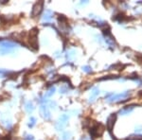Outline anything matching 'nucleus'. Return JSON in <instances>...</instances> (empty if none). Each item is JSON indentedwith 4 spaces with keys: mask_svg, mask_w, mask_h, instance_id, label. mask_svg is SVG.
Wrapping results in <instances>:
<instances>
[{
    "mask_svg": "<svg viewBox=\"0 0 142 140\" xmlns=\"http://www.w3.org/2000/svg\"><path fill=\"white\" fill-rule=\"evenodd\" d=\"M38 33L39 29L37 27H33L31 30L28 32V37H27V42L29 47H31L32 49L37 50L39 48V44H38Z\"/></svg>",
    "mask_w": 142,
    "mask_h": 140,
    "instance_id": "f257e3e1",
    "label": "nucleus"
},
{
    "mask_svg": "<svg viewBox=\"0 0 142 140\" xmlns=\"http://www.w3.org/2000/svg\"><path fill=\"white\" fill-rule=\"evenodd\" d=\"M131 91H124L122 93L119 94H108L106 97L107 100L113 102V101H121V100H127L128 97H130Z\"/></svg>",
    "mask_w": 142,
    "mask_h": 140,
    "instance_id": "f03ea898",
    "label": "nucleus"
},
{
    "mask_svg": "<svg viewBox=\"0 0 142 140\" xmlns=\"http://www.w3.org/2000/svg\"><path fill=\"white\" fill-rule=\"evenodd\" d=\"M16 48V45L11 42H0V55L12 53L13 51H15Z\"/></svg>",
    "mask_w": 142,
    "mask_h": 140,
    "instance_id": "7ed1b4c3",
    "label": "nucleus"
},
{
    "mask_svg": "<svg viewBox=\"0 0 142 140\" xmlns=\"http://www.w3.org/2000/svg\"><path fill=\"white\" fill-rule=\"evenodd\" d=\"M104 126L102 124H99V123H96V124L90 128V133L91 136L93 138H98L99 136L102 135L103 132H104Z\"/></svg>",
    "mask_w": 142,
    "mask_h": 140,
    "instance_id": "20e7f679",
    "label": "nucleus"
},
{
    "mask_svg": "<svg viewBox=\"0 0 142 140\" xmlns=\"http://www.w3.org/2000/svg\"><path fill=\"white\" fill-rule=\"evenodd\" d=\"M43 5H44L43 1H38V2H36L35 4L33 5L32 12H31L32 17H36V16H38L41 13L42 10H43Z\"/></svg>",
    "mask_w": 142,
    "mask_h": 140,
    "instance_id": "39448f33",
    "label": "nucleus"
},
{
    "mask_svg": "<svg viewBox=\"0 0 142 140\" xmlns=\"http://www.w3.org/2000/svg\"><path fill=\"white\" fill-rule=\"evenodd\" d=\"M67 121H68V116H66V115L61 116V117L59 118V120L57 121V123H56V129H57L58 131L63 130V129L66 126Z\"/></svg>",
    "mask_w": 142,
    "mask_h": 140,
    "instance_id": "423d86ee",
    "label": "nucleus"
},
{
    "mask_svg": "<svg viewBox=\"0 0 142 140\" xmlns=\"http://www.w3.org/2000/svg\"><path fill=\"white\" fill-rule=\"evenodd\" d=\"M40 113H41V115L44 117V118H46V119H49V118L51 117L49 108H48V106L46 104H43L41 106V108H40Z\"/></svg>",
    "mask_w": 142,
    "mask_h": 140,
    "instance_id": "0eeeda50",
    "label": "nucleus"
},
{
    "mask_svg": "<svg viewBox=\"0 0 142 140\" xmlns=\"http://www.w3.org/2000/svg\"><path fill=\"white\" fill-rule=\"evenodd\" d=\"M116 118H117L116 114H112L110 117H108V119H107L106 127H107V129H108V131H109V132H112V129H113V127H114V125H115Z\"/></svg>",
    "mask_w": 142,
    "mask_h": 140,
    "instance_id": "6e6552de",
    "label": "nucleus"
},
{
    "mask_svg": "<svg viewBox=\"0 0 142 140\" xmlns=\"http://www.w3.org/2000/svg\"><path fill=\"white\" fill-rule=\"evenodd\" d=\"M134 106L135 105H128L126 107H123L122 109L119 111V114L122 115V116H125V115H129V114L134 110Z\"/></svg>",
    "mask_w": 142,
    "mask_h": 140,
    "instance_id": "1a4fd4ad",
    "label": "nucleus"
},
{
    "mask_svg": "<svg viewBox=\"0 0 142 140\" xmlns=\"http://www.w3.org/2000/svg\"><path fill=\"white\" fill-rule=\"evenodd\" d=\"M99 89L98 87H95L94 89H93V91L91 92V96L89 97V102H93L97 98V97L99 96Z\"/></svg>",
    "mask_w": 142,
    "mask_h": 140,
    "instance_id": "9d476101",
    "label": "nucleus"
},
{
    "mask_svg": "<svg viewBox=\"0 0 142 140\" xmlns=\"http://www.w3.org/2000/svg\"><path fill=\"white\" fill-rule=\"evenodd\" d=\"M25 108H26V111L28 112V113H31L32 111L34 110V107H33V104H32L30 101H28L26 105H25Z\"/></svg>",
    "mask_w": 142,
    "mask_h": 140,
    "instance_id": "9b49d317",
    "label": "nucleus"
},
{
    "mask_svg": "<svg viewBox=\"0 0 142 140\" xmlns=\"http://www.w3.org/2000/svg\"><path fill=\"white\" fill-rule=\"evenodd\" d=\"M51 18H52V12L50 11H47L46 13L44 14L43 19L45 21H49V20H51Z\"/></svg>",
    "mask_w": 142,
    "mask_h": 140,
    "instance_id": "f8f14e48",
    "label": "nucleus"
},
{
    "mask_svg": "<svg viewBox=\"0 0 142 140\" xmlns=\"http://www.w3.org/2000/svg\"><path fill=\"white\" fill-rule=\"evenodd\" d=\"M126 140H142V136L138 135V134H136V135H131Z\"/></svg>",
    "mask_w": 142,
    "mask_h": 140,
    "instance_id": "ddd939ff",
    "label": "nucleus"
},
{
    "mask_svg": "<svg viewBox=\"0 0 142 140\" xmlns=\"http://www.w3.org/2000/svg\"><path fill=\"white\" fill-rule=\"evenodd\" d=\"M54 93H55V88H54V87H51V88H50V89H49V90H48V91L47 92L46 96H47V97H51V96H52V95H53ZM46 96H45V97H46Z\"/></svg>",
    "mask_w": 142,
    "mask_h": 140,
    "instance_id": "4468645a",
    "label": "nucleus"
},
{
    "mask_svg": "<svg viewBox=\"0 0 142 140\" xmlns=\"http://www.w3.org/2000/svg\"><path fill=\"white\" fill-rule=\"evenodd\" d=\"M69 138H70V132H65L62 136V140H69Z\"/></svg>",
    "mask_w": 142,
    "mask_h": 140,
    "instance_id": "2eb2a0df",
    "label": "nucleus"
},
{
    "mask_svg": "<svg viewBox=\"0 0 142 140\" xmlns=\"http://www.w3.org/2000/svg\"><path fill=\"white\" fill-rule=\"evenodd\" d=\"M36 123V119L34 118V117H30V119H29V124H28V126L31 128V127H33L34 125H35Z\"/></svg>",
    "mask_w": 142,
    "mask_h": 140,
    "instance_id": "dca6fc26",
    "label": "nucleus"
},
{
    "mask_svg": "<svg viewBox=\"0 0 142 140\" xmlns=\"http://www.w3.org/2000/svg\"><path fill=\"white\" fill-rule=\"evenodd\" d=\"M135 58H136V60L138 61L139 63H142V55L140 53H136L135 54Z\"/></svg>",
    "mask_w": 142,
    "mask_h": 140,
    "instance_id": "f3484780",
    "label": "nucleus"
},
{
    "mask_svg": "<svg viewBox=\"0 0 142 140\" xmlns=\"http://www.w3.org/2000/svg\"><path fill=\"white\" fill-rule=\"evenodd\" d=\"M83 71H85V72H91V71H92L90 66H84V67H83Z\"/></svg>",
    "mask_w": 142,
    "mask_h": 140,
    "instance_id": "a211bd4d",
    "label": "nucleus"
},
{
    "mask_svg": "<svg viewBox=\"0 0 142 140\" xmlns=\"http://www.w3.org/2000/svg\"><path fill=\"white\" fill-rule=\"evenodd\" d=\"M25 140H34L32 135H28L27 137H25Z\"/></svg>",
    "mask_w": 142,
    "mask_h": 140,
    "instance_id": "6ab92c4d",
    "label": "nucleus"
},
{
    "mask_svg": "<svg viewBox=\"0 0 142 140\" xmlns=\"http://www.w3.org/2000/svg\"><path fill=\"white\" fill-rule=\"evenodd\" d=\"M81 140H89V139L87 138L86 136H83V138H82V139H81Z\"/></svg>",
    "mask_w": 142,
    "mask_h": 140,
    "instance_id": "aec40b11",
    "label": "nucleus"
}]
</instances>
